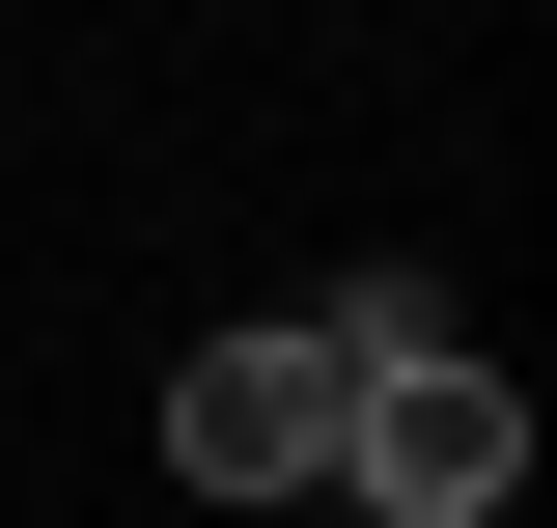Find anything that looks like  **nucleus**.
<instances>
[{"mask_svg": "<svg viewBox=\"0 0 557 528\" xmlns=\"http://www.w3.org/2000/svg\"><path fill=\"white\" fill-rule=\"evenodd\" d=\"M335 417H362V362H335L307 306H251V334L168 362V473H196L223 528H307V501H335Z\"/></svg>", "mask_w": 557, "mask_h": 528, "instance_id": "f257e3e1", "label": "nucleus"}, {"mask_svg": "<svg viewBox=\"0 0 557 528\" xmlns=\"http://www.w3.org/2000/svg\"><path fill=\"white\" fill-rule=\"evenodd\" d=\"M530 501V390H502L474 334L446 362H362V417H335V528H502Z\"/></svg>", "mask_w": 557, "mask_h": 528, "instance_id": "f03ea898", "label": "nucleus"}, {"mask_svg": "<svg viewBox=\"0 0 557 528\" xmlns=\"http://www.w3.org/2000/svg\"><path fill=\"white\" fill-rule=\"evenodd\" d=\"M307 528H335V501H307Z\"/></svg>", "mask_w": 557, "mask_h": 528, "instance_id": "7ed1b4c3", "label": "nucleus"}]
</instances>
